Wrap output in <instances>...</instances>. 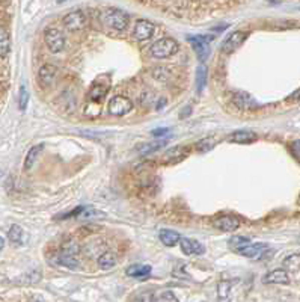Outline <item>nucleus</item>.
<instances>
[{
  "label": "nucleus",
  "mask_w": 300,
  "mask_h": 302,
  "mask_svg": "<svg viewBox=\"0 0 300 302\" xmlns=\"http://www.w3.org/2000/svg\"><path fill=\"white\" fill-rule=\"evenodd\" d=\"M101 22H103L104 26H107V28H110V29H113V31L121 32V31H125V29H127L130 19H128V16H127L124 11H121V10L107 8V10H104L103 14H101Z\"/></svg>",
  "instance_id": "f257e3e1"
},
{
  "label": "nucleus",
  "mask_w": 300,
  "mask_h": 302,
  "mask_svg": "<svg viewBox=\"0 0 300 302\" xmlns=\"http://www.w3.org/2000/svg\"><path fill=\"white\" fill-rule=\"evenodd\" d=\"M178 50V44L172 38H162L151 46V55L156 59H165L175 55Z\"/></svg>",
  "instance_id": "f03ea898"
},
{
  "label": "nucleus",
  "mask_w": 300,
  "mask_h": 302,
  "mask_svg": "<svg viewBox=\"0 0 300 302\" xmlns=\"http://www.w3.org/2000/svg\"><path fill=\"white\" fill-rule=\"evenodd\" d=\"M77 252H79V248L73 242L67 243L58 255V263L62 266H67L70 269H76L79 266V260L76 258Z\"/></svg>",
  "instance_id": "7ed1b4c3"
},
{
  "label": "nucleus",
  "mask_w": 300,
  "mask_h": 302,
  "mask_svg": "<svg viewBox=\"0 0 300 302\" xmlns=\"http://www.w3.org/2000/svg\"><path fill=\"white\" fill-rule=\"evenodd\" d=\"M44 40H46V44H47L49 50L53 52V53H59L65 47V38H64V34L59 29H55V28L47 29L46 35H44Z\"/></svg>",
  "instance_id": "20e7f679"
},
{
  "label": "nucleus",
  "mask_w": 300,
  "mask_h": 302,
  "mask_svg": "<svg viewBox=\"0 0 300 302\" xmlns=\"http://www.w3.org/2000/svg\"><path fill=\"white\" fill-rule=\"evenodd\" d=\"M133 109V103L130 98L122 97V95H116L113 98H110L109 102V112L115 117H124L127 115L130 111Z\"/></svg>",
  "instance_id": "39448f33"
},
{
  "label": "nucleus",
  "mask_w": 300,
  "mask_h": 302,
  "mask_svg": "<svg viewBox=\"0 0 300 302\" xmlns=\"http://www.w3.org/2000/svg\"><path fill=\"white\" fill-rule=\"evenodd\" d=\"M189 43L195 52V55L198 56L199 62H205L210 56V43L207 37H190Z\"/></svg>",
  "instance_id": "423d86ee"
},
{
  "label": "nucleus",
  "mask_w": 300,
  "mask_h": 302,
  "mask_svg": "<svg viewBox=\"0 0 300 302\" xmlns=\"http://www.w3.org/2000/svg\"><path fill=\"white\" fill-rule=\"evenodd\" d=\"M86 23H88V20H86V16L83 11H73L64 17V26L73 32L83 29L86 26Z\"/></svg>",
  "instance_id": "0eeeda50"
},
{
  "label": "nucleus",
  "mask_w": 300,
  "mask_h": 302,
  "mask_svg": "<svg viewBox=\"0 0 300 302\" xmlns=\"http://www.w3.org/2000/svg\"><path fill=\"white\" fill-rule=\"evenodd\" d=\"M247 38V32H243V31H237V32H232L223 43H222V50L226 52V53H231L234 50H237V47H240Z\"/></svg>",
  "instance_id": "6e6552de"
},
{
  "label": "nucleus",
  "mask_w": 300,
  "mask_h": 302,
  "mask_svg": "<svg viewBox=\"0 0 300 302\" xmlns=\"http://www.w3.org/2000/svg\"><path fill=\"white\" fill-rule=\"evenodd\" d=\"M213 227L220 231H235L240 227V219L232 215L219 216L217 219L213 221Z\"/></svg>",
  "instance_id": "1a4fd4ad"
},
{
  "label": "nucleus",
  "mask_w": 300,
  "mask_h": 302,
  "mask_svg": "<svg viewBox=\"0 0 300 302\" xmlns=\"http://www.w3.org/2000/svg\"><path fill=\"white\" fill-rule=\"evenodd\" d=\"M154 34V25L148 20H139L133 29V38L139 40V41H145L149 40Z\"/></svg>",
  "instance_id": "9d476101"
},
{
  "label": "nucleus",
  "mask_w": 300,
  "mask_h": 302,
  "mask_svg": "<svg viewBox=\"0 0 300 302\" xmlns=\"http://www.w3.org/2000/svg\"><path fill=\"white\" fill-rule=\"evenodd\" d=\"M267 245L265 243H247L241 248L237 249V252L243 257H247V258H259L264 251H267Z\"/></svg>",
  "instance_id": "9b49d317"
},
{
  "label": "nucleus",
  "mask_w": 300,
  "mask_h": 302,
  "mask_svg": "<svg viewBox=\"0 0 300 302\" xmlns=\"http://www.w3.org/2000/svg\"><path fill=\"white\" fill-rule=\"evenodd\" d=\"M56 74H58L56 67L52 65V64H46V65H43V67L40 68V71H38V80H40V83H41L43 86H50V85L55 82Z\"/></svg>",
  "instance_id": "f8f14e48"
},
{
  "label": "nucleus",
  "mask_w": 300,
  "mask_h": 302,
  "mask_svg": "<svg viewBox=\"0 0 300 302\" xmlns=\"http://www.w3.org/2000/svg\"><path fill=\"white\" fill-rule=\"evenodd\" d=\"M180 246L186 255H193V254L201 255L204 252V246L193 239H180Z\"/></svg>",
  "instance_id": "ddd939ff"
},
{
  "label": "nucleus",
  "mask_w": 300,
  "mask_h": 302,
  "mask_svg": "<svg viewBox=\"0 0 300 302\" xmlns=\"http://www.w3.org/2000/svg\"><path fill=\"white\" fill-rule=\"evenodd\" d=\"M229 141H231V142H237V144H250V142H255V141H256V135H255L253 132L238 130V132H234V133L229 136Z\"/></svg>",
  "instance_id": "4468645a"
},
{
  "label": "nucleus",
  "mask_w": 300,
  "mask_h": 302,
  "mask_svg": "<svg viewBox=\"0 0 300 302\" xmlns=\"http://www.w3.org/2000/svg\"><path fill=\"white\" fill-rule=\"evenodd\" d=\"M288 281V273L283 269H276L264 276V282L268 284H286Z\"/></svg>",
  "instance_id": "2eb2a0df"
},
{
  "label": "nucleus",
  "mask_w": 300,
  "mask_h": 302,
  "mask_svg": "<svg viewBox=\"0 0 300 302\" xmlns=\"http://www.w3.org/2000/svg\"><path fill=\"white\" fill-rule=\"evenodd\" d=\"M159 237H160L162 243H165L166 246H175L177 243H180V239H181L180 234L172 230H162Z\"/></svg>",
  "instance_id": "dca6fc26"
},
{
  "label": "nucleus",
  "mask_w": 300,
  "mask_h": 302,
  "mask_svg": "<svg viewBox=\"0 0 300 302\" xmlns=\"http://www.w3.org/2000/svg\"><path fill=\"white\" fill-rule=\"evenodd\" d=\"M116 263H118V258H116V255H115L113 252H110V251L103 252V254L98 257V266H100L101 269H104V270L112 269Z\"/></svg>",
  "instance_id": "f3484780"
},
{
  "label": "nucleus",
  "mask_w": 300,
  "mask_h": 302,
  "mask_svg": "<svg viewBox=\"0 0 300 302\" xmlns=\"http://www.w3.org/2000/svg\"><path fill=\"white\" fill-rule=\"evenodd\" d=\"M149 273H151V266L148 264H131L127 269V275L134 278H143V276H148Z\"/></svg>",
  "instance_id": "a211bd4d"
},
{
  "label": "nucleus",
  "mask_w": 300,
  "mask_h": 302,
  "mask_svg": "<svg viewBox=\"0 0 300 302\" xmlns=\"http://www.w3.org/2000/svg\"><path fill=\"white\" fill-rule=\"evenodd\" d=\"M44 150V145L43 144H38L35 147H32L26 156V160H25V169H31L34 166V163L37 162V157L41 154V151Z\"/></svg>",
  "instance_id": "6ab92c4d"
},
{
  "label": "nucleus",
  "mask_w": 300,
  "mask_h": 302,
  "mask_svg": "<svg viewBox=\"0 0 300 302\" xmlns=\"http://www.w3.org/2000/svg\"><path fill=\"white\" fill-rule=\"evenodd\" d=\"M10 35L8 32L0 26V58H4L10 52Z\"/></svg>",
  "instance_id": "aec40b11"
},
{
  "label": "nucleus",
  "mask_w": 300,
  "mask_h": 302,
  "mask_svg": "<svg viewBox=\"0 0 300 302\" xmlns=\"http://www.w3.org/2000/svg\"><path fill=\"white\" fill-rule=\"evenodd\" d=\"M205 85H207V68L204 65H201V67H198V71H196V89H198V92H202Z\"/></svg>",
  "instance_id": "412c9836"
},
{
  "label": "nucleus",
  "mask_w": 300,
  "mask_h": 302,
  "mask_svg": "<svg viewBox=\"0 0 300 302\" xmlns=\"http://www.w3.org/2000/svg\"><path fill=\"white\" fill-rule=\"evenodd\" d=\"M23 236H25V231L20 225H13L8 231V237L13 243H22Z\"/></svg>",
  "instance_id": "4be33fe9"
},
{
  "label": "nucleus",
  "mask_w": 300,
  "mask_h": 302,
  "mask_svg": "<svg viewBox=\"0 0 300 302\" xmlns=\"http://www.w3.org/2000/svg\"><path fill=\"white\" fill-rule=\"evenodd\" d=\"M283 266L288 267V269H291V270L298 269V267H300V255H298V254H292V255L286 257V258L283 260Z\"/></svg>",
  "instance_id": "5701e85b"
},
{
  "label": "nucleus",
  "mask_w": 300,
  "mask_h": 302,
  "mask_svg": "<svg viewBox=\"0 0 300 302\" xmlns=\"http://www.w3.org/2000/svg\"><path fill=\"white\" fill-rule=\"evenodd\" d=\"M214 144H216V141H214L213 138H207V139H202L201 142H198L195 147H196V150H198V151H201V153H205V151L211 150V148L214 147Z\"/></svg>",
  "instance_id": "b1692460"
},
{
  "label": "nucleus",
  "mask_w": 300,
  "mask_h": 302,
  "mask_svg": "<svg viewBox=\"0 0 300 302\" xmlns=\"http://www.w3.org/2000/svg\"><path fill=\"white\" fill-rule=\"evenodd\" d=\"M247 243H250V240H249L247 237H243V236H234V237L229 240V245H231V248H234L235 251H237L238 248H241V246L247 245Z\"/></svg>",
  "instance_id": "393cba45"
},
{
  "label": "nucleus",
  "mask_w": 300,
  "mask_h": 302,
  "mask_svg": "<svg viewBox=\"0 0 300 302\" xmlns=\"http://www.w3.org/2000/svg\"><path fill=\"white\" fill-rule=\"evenodd\" d=\"M186 156V151H184V148H181V147H177V148H172V150H169L165 156H163V159H181V157H184Z\"/></svg>",
  "instance_id": "a878e982"
},
{
  "label": "nucleus",
  "mask_w": 300,
  "mask_h": 302,
  "mask_svg": "<svg viewBox=\"0 0 300 302\" xmlns=\"http://www.w3.org/2000/svg\"><path fill=\"white\" fill-rule=\"evenodd\" d=\"M109 91V86H94L91 91V98L92 100H100L101 97H104Z\"/></svg>",
  "instance_id": "bb28decb"
},
{
  "label": "nucleus",
  "mask_w": 300,
  "mask_h": 302,
  "mask_svg": "<svg viewBox=\"0 0 300 302\" xmlns=\"http://www.w3.org/2000/svg\"><path fill=\"white\" fill-rule=\"evenodd\" d=\"M28 103H29V92L25 86H22L20 89V102H19V106H20V111H25L28 108Z\"/></svg>",
  "instance_id": "cd10ccee"
},
{
  "label": "nucleus",
  "mask_w": 300,
  "mask_h": 302,
  "mask_svg": "<svg viewBox=\"0 0 300 302\" xmlns=\"http://www.w3.org/2000/svg\"><path fill=\"white\" fill-rule=\"evenodd\" d=\"M229 287H231V284H229L228 281H222V282L219 284V299H220V300H225V299H228V294H229Z\"/></svg>",
  "instance_id": "c85d7f7f"
},
{
  "label": "nucleus",
  "mask_w": 300,
  "mask_h": 302,
  "mask_svg": "<svg viewBox=\"0 0 300 302\" xmlns=\"http://www.w3.org/2000/svg\"><path fill=\"white\" fill-rule=\"evenodd\" d=\"M163 145H166V141H160V142H154V144H146V145H143V147L140 148V151H142L143 154H146V153H151V151L159 150V148L163 147Z\"/></svg>",
  "instance_id": "c756f323"
},
{
  "label": "nucleus",
  "mask_w": 300,
  "mask_h": 302,
  "mask_svg": "<svg viewBox=\"0 0 300 302\" xmlns=\"http://www.w3.org/2000/svg\"><path fill=\"white\" fill-rule=\"evenodd\" d=\"M156 300H160V302H163V300H165V302H166V300H172V302H174V300H177V296H175L172 291H162V294L157 296Z\"/></svg>",
  "instance_id": "7c9ffc66"
},
{
  "label": "nucleus",
  "mask_w": 300,
  "mask_h": 302,
  "mask_svg": "<svg viewBox=\"0 0 300 302\" xmlns=\"http://www.w3.org/2000/svg\"><path fill=\"white\" fill-rule=\"evenodd\" d=\"M289 150H291L292 156H294L297 160H300V139H297V141L291 142V145H289Z\"/></svg>",
  "instance_id": "2f4dec72"
},
{
  "label": "nucleus",
  "mask_w": 300,
  "mask_h": 302,
  "mask_svg": "<svg viewBox=\"0 0 300 302\" xmlns=\"http://www.w3.org/2000/svg\"><path fill=\"white\" fill-rule=\"evenodd\" d=\"M168 132H169L168 129H160V130H154L153 135H154V136H162V135H165V133H168Z\"/></svg>",
  "instance_id": "473e14b6"
},
{
  "label": "nucleus",
  "mask_w": 300,
  "mask_h": 302,
  "mask_svg": "<svg viewBox=\"0 0 300 302\" xmlns=\"http://www.w3.org/2000/svg\"><path fill=\"white\" fill-rule=\"evenodd\" d=\"M4 246H5V240H4V237H0V251L4 249Z\"/></svg>",
  "instance_id": "72a5a7b5"
},
{
  "label": "nucleus",
  "mask_w": 300,
  "mask_h": 302,
  "mask_svg": "<svg viewBox=\"0 0 300 302\" xmlns=\"http://www.w3.org/2000/svg\"><path fill=\"white\" fill-rule=\"evenodd\" d=\"M62 2H65V0H58V4H62Z\"/></svg>",
  "instance_id": "f704fd0d"
}]
</instances>
